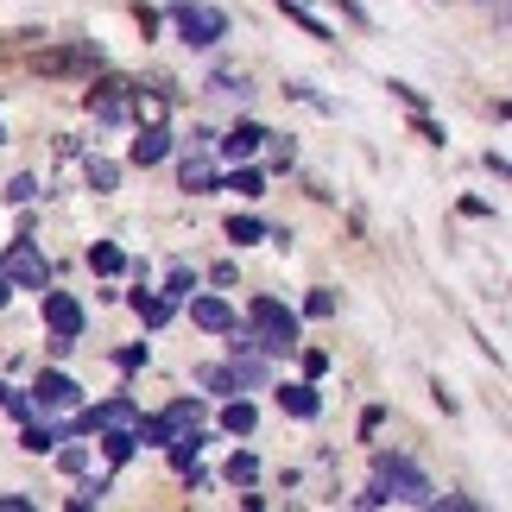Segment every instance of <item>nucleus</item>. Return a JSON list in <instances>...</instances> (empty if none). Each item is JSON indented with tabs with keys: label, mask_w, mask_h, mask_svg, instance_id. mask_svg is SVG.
Masks as SVG:
<instances>
[{
	"label": "nucleus",
	"mask_w": 512,
	"mask_h": 512,
	"mask_svg": "<svg viewBox=\"0 0 512 512\" xmlns=\"http://www.w3.org/2000/svg\"><path fill=\"white\" fill-rule=\"evenodd\" d=\"M380 500L430 506V481H424V468H411L405 456H380V462H373V487L361 494V506H380Z\"/></svg>",
	"instance_id": "1"
},
{
	"label": "nucleus",
	"mask_w": 512,
	"mask_h": 512,
	"mask_svg": "<svg viewBox=\"0 0 512 512\" xmlns=\"http://www.w3.org/2000/svg\"><path fill=\"white\" fill-rule=\"evenodd\" d=\"M247 323H253V348H260V354L298 348V317H291L279 298H253L247 304Z\"/></svg>",
	"instance_id": "2"
},
{
	"label": "nucleus",
	"mask_w": 512,
	"mask_h": 512,
	"mask_svg": "<svg viewBox=\"0 0 512 512\" xmlns=\"http://www.w3.org/2000/svg\"><path fill=\"white\" fill-rule=\"evenodd\" d=\"M171 19H177V32H184V45H222L228 38V13L222 7H203V0H177L171 7Z\"/></svg>",
	"instance_id": "3"
},
{
	"label": "nucleus",
	"mask_w": 512,
	"mask_h": 512,
	"mask_svg": "<svg viewBox=\"0 0 512 512\" xmlns=\"http://www.w3.org/2000/svg\"><path fill=\"white\" fill-rule=\"evenodd\" d=\"M32 64H38V76H89V70H102V51L95 45H57V51H38Z\"/></svg>",
	"instance_id": "4"
},
{
	"label": "nucleus",
	"mask_w": 512,
	"mask_h": 512,
	"mask_svg": "<svg viewBox=\"0 0 512 512\" xmlns=\"http://www.w3.org/2000/svg\"><path fill=\"white\" fill-rule=\"evenodd\" d=\"M89 114L95 121H133V89L121 76H102V83L89 89Z\"/></svg>",
	"instance_id": "5"
},
{
	"label": "nucleus",
	"mask_w": 512,
	"mask_h": 512,
	"mask_svg": "<svg viewBox=\"0 0 512 512\" xmlns=\"http://www.w3.org/2000/svg\"><path fill=\"white\" fill-rule=\"evenodd\" d=\"M51 279V260L38 253L32 241H13V253H7V285H26V291H38Z\"/></svg>",
	"instance_id": "6"
},
{
	"label": "nucleus",
	"mask_w": 512,
	"mask_h": 512,
	"mask_svg": "<svg viewBox=\"0 0 512 512\" xmlns=\"http://www.w3.org/2000/svg\"><path fill=\"white\" fill-rule=\"evenodd\" d=\"M45 323H51V336L76 342V329H83V304H76L70 291H45Z\"/></svg>",
	"instance_id": "7"
},
{
	"label": "nucleus",
	"mask_w": 512,
	"mask_h": 512,
	"mask_svg": "<svg viewBox=\"0 0 512 512\" xmlns=\"http://www.w3.org/2000/svg\"><path fill=\"white\" fill-rule=\"evenodd\" d=\"M32 399H38V411H70L76 405V380L70 373H38Z\"/></svg>",
	"instance_id": "8"
},
{
	"label": "nucleus",
	"mask_w": 512,
	"mask_h": 512,
	"mask_svg": "<svg viewBox=\"0 0 512 512\" xmlns=\"http://www.w3.org/2000/svg\"><path fill=\"white\" fill-rule=\"evenodd\" d=\"M190 323L222 336V329H234V310H228V298H190Z\"/></svg>",
	"instance_id": "9"
},
{
	"label": "nucleus",
	"mask_w": 512,
	"mask_h": 512,
	"mask_svg": "<svg viewBox=\"0 0 512 512\" xmlns=\"http://www.w3.org/2000/svg\"><path fill=\"white\" fill-rule=\"evenodd\" d=\"M165 152H171V133H165L159 121H146V127H140V140H133V165H159Z\"/></svg>",
	"instance_id": "10"
},
{
	"label": "nucleus",
	"mask_w": 512,
	"mask_h": 512,
	"mask_svg": "<svg viewBox=\"0 0 512 512\" xmlns=\"http://www.w3.org/2000/svg\"><path fill=\"white\" fill-rule=\"evenodd\" d=\"M114 424H133V399H108V405L83 411V430H114Z\"/></svg>",
	"instance_id": "11"
},
{
	"label": "nucleus",
	"mask_w": 512,
	"mask_h": 512,
	"mask_svg": "<svg viewBox=\"0 0 512 512\" xmlns=\"http://www.w3.org/2000/svg\"><path fill=\"white\" fill-rule=\"evenodd\" d=\"M279 405L291 411V418H317V411H323L317 386H279Z\"/></svg>",
	"instance_id": "12"
},
{
	"label": "nucleus",
	"mask_w": 512,
	"mask_h": 512,
	"mask_svg": "<svg viewBox=\"0 0 512 512\" xmlns=\"http://www.w3.org/2000/svg\"><path fill=\"white\" fill-rule=\"evenodd\" d=\"M260 140H266V127H253V121H241V127H234L228 140H222V152H228V159H253V152H260Z\"/></svg>",
	"instance_id": "13"
},
{
	"label": "nucleus",
	"mask_w": 512,
	"mask_h": 512,
	"mask_svg": "<svg viewBox=\"0 0 512 512\" xmlns=\"http://www.w3.org/2000/svg\"><path fill=\"white\" fill-rule=\"evenodd\" d=\"M133 449H140V430H127V424H114L108 437H102V456H108L114 468H121V462L133 456Z\"/></svg>",
	"instance_id": "14"
},
{
	"label": "nucleus",
	"mask_w": 512,
	"mask_h": 512,
	"mask_svg": "<svg viewBox=\"0 0 512 512\" xmlns=\"http://www.w3.org/2000/svg\"><path fill=\"white\" fill-rule=\"evenodd\" d=\"M177 177H184V190H190V196L215 190V165H209V159H184V171H177Z\"/></svg>",
	"instance_id": "15"
},
{
	"label": "nucleus",
	"mask_w": 512,
	"mask_h": 512,
	"mask_svg": "<svg viewBox=\"0 0 512 512\" xmlns=\"http://www.w3.org/2000/svg\"><path fill=\"white\" fill-rule=\"evenodd\" d=\"M89 266H95V272H102V279H114V272H127V253L102 241V247H89Z\"/></svg>",
	"instance_id": "16"
},
{
	"label": "nucleus",
	"mask_w": 512,
	"mask_h": 512,
	"mask_svg": "<svg viewBox=\"0 0 512 512\" xmlns=\"http://www.w3.org/2000/svg\"><path fill=\"white\" fill-rule=\"evenodd\" d=\"M228 241H234V247L266 241V222H253V215H234V222H228Z\"/></svg>",
	"instance_id": "17"
},
{
	"label": "nucleus",
	"mask_w": 512,
	"mask_h": 512,
	"mask_svg": "<svg viewBox=\"0 0 512 512\" xmlns=\"http://www.w3.org/2000/svg\"><path fill=\"white\" fill-rule=\"evenodd\" d=\"M133 310H140V317H146L152 329H159V323L171 317V304H165V298H146V291H133Z\"/></svg>",
	"instance_id": "18"
},
{
	"label": "nucleus",
	"mask_w": 512,
	"mask_h": 512,
	"mask_svg": "<svg viewBox=\"0 0 512 512\" xmlns=\"http://www.w3.org/2000/svg\"><path fill=\"white\" fill-rule=\"evenodd\" d=\"M83 177H89L95 190H114V184H121V171H114L108 159H89V165H83Z\"/></svg>",
	"instance_id": "19"
},
{
	"label": "nucleus",
	"mask_w": 512,
	"mask_h": 512,
	"mask_svg": "<svg viewBox=\"0 0 512 512\" xmlns=\"http://www.w3.org/2000/svg\"><path fill=\"white\" fill-rule=\"evenodd\" d=\"M222 424L234 430V437H247V430H253V405H247V399H241V405H228V411H222Z\"/></svg>",
	"instance_id": "20"
},
{
	"label": "nucleus",
	"mask_w": 512,
	"mask_h": 512,
	"mask_svg": "<svg viewBox=\"0 0 512 512\" xmlns=\"http://www.w3.org/2000/svg\"><path fill=\"white\" fill-rule=\"evenodd\" d=\"M285 13H291V19H298V26H304L310 38H329V26H323V19H317V13H304V7H298V0H285Z\"/></svg>",
	"instance_id": "21"
},
{
	"label": "nucleus",
	"mask_w": 512,
	"mask_h": 512,
	"mask_svg": "<svg viewBox=\"0 0 512 512\" xmlns=\"http://www.w3.org/2000/svg\"><path fill=\"white\" fill-rule=\"evenodd\" d=\"M140 437H146V443H171V437H177V424H171V418H146V424H140Z\"/></svg>",
	"instance_id": "22"
},
{
	"label": "nucleus",
	"mask_w": 512,
	"mask_h": 512,
	"mask_svg": "<svg viewBox=\"0 0 512 512\" xmlns=\"http://www.w3.org/2000/svg\"><path fill=\"white\" fill-rule=\"evenodd\" d=\"M253 475H260V462H253V456H234V462H228V481H234V487H247Z\"/></svg>",
	"instance_id": "23"
},
{
	"label": "nucleus",
	"mask_w": 512,
	"mask_h": 512,
	"mask_svg": "<svg viewBox=\"0 0 512 512\" xmlns=\"http://www.w3.org/2000/svg\"><path fill=\"white\" fill-rule=\"evenodd\" d=\"M228 190H241V196H260L266 184H260V171H234V177H228Z\"/></svg>",
	"instance_id": "24"
},
{
	"label": "nucleus",
	"mask_w": 512,
	"mask_h": 512,
	"mask_svg": "<svg viewBox=\"0 0 512 512\" xmlns=\"http://www.w3.org/2000/svg\"><path fill=\"white\" fill-rule=\"evenodd\" d=\"M51 443H57L51 424H32V430H26V449H32V456H38V449H51Z\"/></svg>",
	"instance_id": "25"
},
{
	"label": "nucleus",
	"mask_w": 512,
	"mask_h": 512,
	"mask_svg": "<svg viewBox=\"0 0 512 512\" xmlns=\"http://www.w3.org/2000/svg\"><path fill=\"white\" fill-rule=\"evenodd\" d=\"M7 196H13V203H32V196H38V184H32V177H13V184H7Z\"/></svg>",
	"instance_id": "26"
},
{
	"label": "nucleus",
	"mask_w": 512,
	"mask_h": 512,
	"mask_svg": "<svg viewBox=\"0 0 512 512\" xmlns=\"http://www.w3.org/2000/svg\"><path fill=\"white\" fill-rule=\"evenodd\" d=\"M304 310H310V317H329V310H336V298H329V291H310Z\"/></svg>",
	"instance_id": "27"
},
{
	"label": "nucleus",
	"mask_w": 512,
	"mask_h": 512,
	"mask_svg": "<svg viewBox=\"0 0 512 512\" xmlns=\"http://www.w3.org/2000/svg\"><path fill=\"white\" fill-rule=\"evenodd\" d=\"M7 298H13V285H7V279H0V304H7Z\"/></svg>",
	"instance_id": "28"
}]
</instances>
